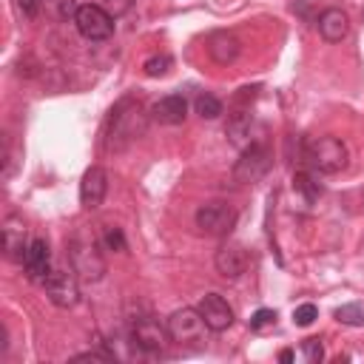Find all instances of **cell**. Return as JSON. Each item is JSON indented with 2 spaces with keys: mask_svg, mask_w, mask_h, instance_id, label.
Masks as SVG:
<instances>
[{
  "mask_svg": "<svg viewBox=\"0 0 364 364\" xmlns=\"http://www.w3.org/2000/svg\"><path fill=\"white\" fill-rule=\"evenodd\" d=\"M350 31V17L341 9H324L318 14V34L327 43H341Z\"/></svg>",
  "mask_w": 364,
  "mask_h": 364,
  "instance_id": "cell-17",
  "label": "cell"
},
{
  "mask_svg": "<svg viewBox=\"0 0 364 364\" xmlns=\"http://www.w3.org/2000/svg\"><path fill=\"white\" fill-rule=\"evenodd\" d=\"M43 284H46L48 301L63 307V310H68V307H74L80 301V284H77V273L74 270L71 273L68 270H51Z\"/></svg>",
  "mask_w": 364,
  "mask_h": 364,
  "instance_id": "cell-9",
  "label": "cell"
},
{
  "mask_svg": "<svg viewBox=\"0 0 364 364\" xmlns=\"http://www.w3.org/2000/svg\"><path fill=\"white\" fill-rule=\"evenodd\" d=\"M131 341L142 353H162L168 347V341H171V333H168V324H159L156 318L142 316L131 327Z\"/></svg>",
  "mask_w": 364,
  "mask_h": 364,
  "instance_id": "cell-8",
  "label": "cell"
},
{
  "mask_svg": "<svg viewBox=\"0 0 364 364\" xmlns=\"http://www.w3.org/2000/svg\"><path fill=\"white\" fill-rule=\"evenodd\" d=\"M213 264H216L222 279H239L247 270V250L239 242H228V245H222L216 250Z\"/></svg>",
  "mask_w": 364,
  "mask_h": 364,
  "instance_id": "cell-11",
  "label": "cell"
},
{
  "mask_svg": "<svg viewBox=\"0 0 364 364\" xmlns=\"http://www.w3.org/2000/svg\"><path fill=\"white\" fill-rule=\"evenodd\" d=\"M196 310L202 313V318H205V324L210 327V333H222V330H228V327L233 324V307H230L219 293L202 296V301H199Z\"/></svg>",
  "mask_w": 364,
  "mask_h": 364,
  "instance_id": "cell-10",
  "label": "cell"
},
{
  "mask_svg": "<svg viewBox=\"0 0 364 364\" xmlns=\"http://www.w3.org/2000/svg\"><path fill=\"white\" fill-rule=\"evenodd\" d=\"M301 353H304V358H307L310 364H318V361L324 358V347H321V338H304V344H301Z\"/></svg>",
  "mask_w": 364,
  "mask_h": 364,
  "instance_id": "cell-26",
  "label": "cell"
},
{
  "mask_svg": "<svg viewBox=\"0 0 364 364\" xmlns=\"http://www.w3.org/2000/svg\"><path fill=\"white\" fill-rule=\"evenodd\" d=\"M74 26H77V31H80L85 40H91V43L108 40V37L114 34V17H111L102 6H91V3H85V6L77 9Z\"/></svg>",
  "mask_w": 364,
  "mask_h": 364,
  "instance_id": "cell-6",
  "label": "cell"
},
{
  "mask_svg": "<svg viewBox=\"0 0 364 364\" xmlns=\"http://www.w3.org/2000/svg\"><path fill=\"white\" fill-rule=\"evenodd\" d=\"M279 358L287 364V361H293V353H290V350H282V353H279Z\"/></svg>",
  "mask_w": 364,
  "mask_h": 364,
  "instance_id": "cell-31",
  "label": "cell"
},
{
  "mask_svg": "<svg viewBox=\"0 0 364 364\" xmlns=\"http://www.w3.org/2000/svg\"><path fill=\"white\" fill-rule=\"evenodd\" d=\"M273 324H276V310H270V307H262L250 316V330H264Z\"/></svg>",
  "mask_w": 364,
  "mask_h": 364,
  "instance_id": "cell-25",
  "label": "cell"
},
{
  "mask_svg": "<svg viewBox=\"0 0 364 364\" xmlns=\"http://www.w3.org/2000/svg\"><path fill=\"white\" fill-rule=\"evenodd\" d=\"M102 6H105V11L111 17H119V14H125L134 6V0H102Z\"/></svg>",
  "mask_w": 364,
  "mask_h": 364,
  "instance_id": "cell-28",
  "label": "cell"
},
{
  "mask_svg": "<svg viewBox=\"0 0 364 364\" xmlns=\"http://www.w3.org/2000/svg\"><path fill=\"white\" fill-rule=\"evenodd\" d=\"M43 9L54 20H74L80 6H77V0H43Z\"/></svg>",
  "mask_w": 364,
  "mask_h": 364,
  "instance_id": "cell-21",
  "label": "cell"
},
{
  "mask_svg": "<svg viewBox=\"0 0 364 364\" xmlns=\"http://www.w3.org/2000/svg\"><path fill=\"white\" fill-rule=\"evenodd\" d=\"M26 247H28V239H26L23 219L20 216H6L3 219V253H6V259L23 262Z\"/></svg>",
  "mask_w": 364,
  "mask_h": 364,
  "instance_id": "cell-13",
  "label": "cell"
},
{
  "mask_svg": "<svg viewBox=\"0 0 364 364\" xmlns=\"http://www.w3.org/2000/svg\"><path fill=\"white\" fill-rule=\"evenodd\" d=\"M171 65H173V60H171L168 54H154V57H148V60L142 63V68H145L148 77H165V74L171 71Z\"/></svg>",
  "mask_w": 364,
  "mask_h": 364,
  "instance_id": "cell-23",
  "label": "cell"
},
{
  "mask_svg": "<svg viewBox=\"0 0 364 364\" xmlns=\"http://www.w3.org/2000/svg\"><path fill=\"white\" fill-rule=\"evenodd\" d=\"M151 117H154L156 122H162V125H179V122H185V117H188V102H185V97H179V94H168V97H162V100L154 102Z\"/></svg>",
  "mask_w": 364,
  "mask_h": 364,
  "instance_id": "cell-16",
  "label": "cell"
},
{
  "mask_svg": "<svg viewBox=\"0 0 364 364\" xmlns=\"http://www.w3.org/2000/svg\"><path fill=\"white\" fill-rule=\"evenodd\" d=\"M250 125H253L250 108L233 105V111H230V117H228V125H225V134L230 136L233 145H250Z\"/></svg>",
  "mask_w": 364,
  "mask_h": 364,
  "instance_id": "cell-18",
  "label": "cell"
},
{
  "mask_svg": "<svg viewBox=\"0 0 364 364\" xmlns=\"http://www.w3.org/2000/svg\"><path fill=\"white\" fill-rule=\"evenodd\" d=\"M304 159L318 173H338L347 165V145L336 136H318L304 148Z\"/></svg>",
  "mask_w": 364,
  "mask_h": 364,
  "instance_id": "cell-4",
  "label": "cell"
},
{
  "mask_svg": "<svg viewBox=\"0 0 364 364\" xmlns=\"http://www.w3.org/2000/svg\"><path fill=\"white\" fill-rule=\"evenodd\" d=\"M23 267L28 273V279L34 282H46V276L51 273V253H48V242L46 239H31L23 256Z\"/></svg>",
  "mask_w": 364,
  "mask_h": 364,
  "instance_id": "cell-14",
  "label": "cell"
},
{
  "mask_svg": "<svg viewBox=\"0 0 364 364\" xmlns=\"http://www.w3.org/2000/svg\"><path fill=\"white\" fill-rule=\"evenodd\" d=\"M205 46H208L210 60H213V63H219V65H230V63L239 57V51H242L239 37H236V34H230V31H210Z\"/></svg>",
  "mask_w": 364,
  "mask_h": 364,
  "instance_id": "cell-15",
  "label": "cell"
},
{
  "mask_svg": "<svg viewBox=\"0 0 364 364\" xmlns=\"http://www.w3.org/2000/svg\"><path fill=\"white\" fill-rule=\"evenodd\" d=\"M17 9H20V14L23 17H37L40 14V9H43V0H17Z\"/></svg>",
  "mask_w": 364,
  "mask_h": 364,
  "instance_id": "cell-29",
  "label": "cell"
},
{
  "mask_svg": "<svg viewBox=\"0 0 364 364\" xmlns=\"http://www.w3.org/2000/svg\"><path fill=\"white\" fill-rule=\"evenodd\" d=\"M148 114L139 100L125 97L114 105L108 125H105V151H125L131 142H136L145 134Z\"/></svg>",
  "mask_w": 364,
  "mask_h": 364,
  "instance_id": "cell-1",
  "label": "cell"
},
{
  "mask_svg": "<svg viewBox=\"0 0 364 364\" xmlns=\"http://www.w3.org/2000/svg\"><path fill=\"white\" fill-rule=\"evenodd\" d=\"M114 355H108V353H80V355H74V361H111Z\"/></svg>",
  "mask_w": 364,
  "mask_h": 364,
  "instance_id": "cell-30",
  "label": "cell"
},
{
  "mask_svg": "<svg viewBox=\"0 0 364 364\" xmlns=\"http://www.w3.org/2000/svg\"><path fill=\"white\" fill-rule=\"evenodd\" d=\"M336 321L347 327H364V301H350L336 310Z\"/></svg>",
  "mask_w": 364,
  "mask_h": 364,
  "instance_id": "cell-19",
  "label": "cell"
},
{
  "mask_svg": "<svg viewBox=\"0 0 364 364\" xmlns=\"http://www.w3.org/2000/svg\"><path fill=\"white\" fill-rule=\"evenodd\" d=\"M105 247H111V250H125V236H122V230L119 228H105Z\"/></svg>",
  "mask_w": 364,
  "mask_h": 364,
  "instance_id": "cell-27",
  "label": "cell"
},
{
  "mask_svg": "<svg viewBox=\"0 0 364 364\" xmlns=\"http://www.w3.org/2000/svg\"><path fill=\"white\" fill-rule=\"evenodd\" d=\"M236 225V210L225 202H208L196 210V228L205 236H228Z\"/></svg>",
  "mask_w": 364,
  "mask_h": 364,
  "instance_id": "cell-7",
  "label": "cell"
},
{
  "mask_svg": "<svg viewBox=\"0 0 364 364\" xmlns=\"http://www.w3.org/2000/svg\"><path fill=\"white\" fill-rule=\"evenodd\" d=\"M193 105H196V114H199L202 119H216V117L222 114V102H219L213 94H199Z\"/></svg>",
  "mask_w": 364,
  "mask_h": 364,
  "instance_id": "cell-22",
  "label": "cell"
},
{
  "mask_svg": "<svg viewBox=\"0 0 364 364\" xmlns=\"http://www.w3.org/2000/svg\"><path fill=\"white\" fill-rule=\"evenodd\" d=\"M316 318H318V307L310 304V301H307V304H299V307L293 310V321H296L299 327H310Z\"/></svg>",
  "mask_w": 364,
  "mask_h": 364,
  "instance_id": "cell-24",
  "label": "cell"
},
{
  "mask_svg": "<svg viewBox=\"0 0 364 364\" xmlns=\"http://www.w3.org/2000/svg\"><path fill=\"white\" fill-rule=\"evenodd\" d=\"M270 165H273L270 148H267L264 142H250V145H245L242 156H239L236 165H233V182H239V185H253V182H259V179L270 171Z\"/></svg>",
  "mask_w": 364,
  "mask_h": 364,
  "instance_id": "cell-5",
  "label": "cell"
},
{
  "mask_svg": "<svg viewBox=\"0 0 364 364\" xmlns=\"http://www.w3.org/2000/svg\"><path fill=\"white\" fill-rule=\"evenodd\" d=\"M105 191H108V173L100 168V165H91L85 173H82V182H80V202L82 208H100L102 199H105Z\"/></svg>",
  "mask_w": 364,
  "mask_h": 364,
  "instance_id": "cell-12",
  "label": "cell"
},
{
  "mask_svg": "<svg viewBox=\"0 0 364 364\" xmlns=\"http://www.w3.org/2000/svg\"><path fill=\"white\" fill-rule=\"evenodd\" d=\"M68 262L71 270L85 282H100L105 276V259L100 245L91 236H74L68 239Z\"/></svg>",
  "mask_w": 364,
  "mask_h": 364,
  "instance_id": "cell-2",
  "label": "cell"
},
{
  "mask_svg": "<svg viewBox=\"0 0 364 364\" xmlns=\"http://www.w3.org/2000/svg\"><path fill=\"white\" fill-rule=\"evenodd\" d=\"M208 324L202 318V313L196 307H182V310H173L171 318H168V333H171V341L182 344V347H205V336H208Z\"/></svg>",
  "mask_w": 364,
  "mask_h": 364,
  "instance_id": "cell-3",
  "label": "cell"
},
{
  "mask_svg": "<svg viewBox=\"0 0 364 364\" xmlns=\"http://www.w3.org/2000/svg\"><path fill=\"white\" fill-rule=\"evenodd\" d=\"M293 191H299L307 202H316L318 196H321V185L310 176V173H304V171H299V173H293Z\"/></svg>",
  "mask_w": 364,
  "mask_h": 364,
  "instance_id": "cell-20",
  "label": "cell"
}]
</instances>
